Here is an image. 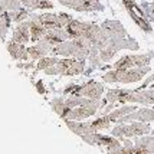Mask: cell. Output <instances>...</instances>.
I'll list each match as a JSON object with an SVG mask.
<instances>
[{
    "label": "cell",
    "mask_w": 154,
    "mask_h": 154,
    "mask_svg": "<svg viewBox=\"0 0 154 154\" xmlns=\"http://www.w3.org/2000/svg\"><path fill=\"white\" fill-rule=\"evenodd\" d=\"M101 27L104 29V32L108 36L107 46L100 51V58L102 62H109L122 49L128 51H138L140 45L137 43V40L133 39L127 33L125 27L121 25L118 20H105Z\"/></svg>",
    "instance_id": "obj_1"
},
{
    "label": "cell",
    "mask_w": 154,
    "mask_h": 154,
    "mask_svg": "<svg viewBox=\"0 0 154 154\" xmlns=\"http://www.w3.org/2000/svg\"><path fill=\"white\" fill-rule=\"evenodd\" d=\"M91 49H92V43L88 39L74 38L54 46L51 54L55 56H66V58H76V59L85 60L88 59Z\"/></svg>",
    "instance_id": "obj_2"
},
{
    "label": "cell",
    "mask_w": 154,
    "mask_h": 154,
    "mask_svg": "<svg viewBox=\"0 0 154 154\" xmlns=\"http://www.w3.org/2000/svg\"><path fill=\"white\" fill-rule=\"evenodd\" d=\"M150 65L141 68H131V69H112L102 75L104 82H120V84H134L141 81L150 72Z\"/></svg>",
    "instance_id": "obj_3"
},
{
    "label": "cell",
    "mask_w": 154,
    "mask_h": 154,
    "mask_svg": "<svg viewBox=\"0 0 154 154\" xmlns=\"http://www.w3.org/2000/svg\"><path fill=\"white\" fill-rule=\"evenodd\" d=\"M85 71V60L76 59V58H63L59 59L54 66L45 69L46 75H79Z\"/></svg>",
    "instance_id": "obj_4"
},
{
    "label": "cell",
    "mask_w": 154,
    "mask_h": 154,
    "mask_svg": "<svg viewBox=\"0 0 154 154\" xmlns=\"http://www.w3.org/2000/svg\"><path fill=\"white\" fill-rule=\"evenodd\" d=\"M151 133V127L147 122L141 121H133V122H125V124H117L112 130L111 134L117 138H133V137H141Z\"/></svg>",
    "instance_id": "obj_5"
},
{
    "label": "cell",
    "mask_w": 154,
    "mask_h": 154,
    "mask_svg": "<svg viewBox=\"0 0 154 154\" xmlns=\"http://www.w3.org/2000/svg\"><path fill=\"white\" fill-rule=\"evenodd\" d=\"M120 154H154V137H138L133 143L130 138H122Z\"/></svg>",
    "instance_id": "obj_6"
},
{
    "label": "cell",
    "mask_w": 154,
    "mask_h": 154,
    "mask_svg": "<svg viewBox=\"0 0 154 154\" xmlns=\"http://www.w3.org/2000/svg\"><path fill=\"white\" fill-rule=\"evenodd\" d=\"M154 59V52L148 51L147 54L140 55H125L115 62L112 68L114 69H131V68H141L150 65V62Z\"/></svg>",
    "instance_id": "obj_7"
},
{
    "label": "cell",
    "mask_w": 154,
    "mask_h": 154,
    "mask_svg": "<svg viewBox=\"0 0 154 154\" xmlns=\"http://www.w3.org/2000/svg\"><path fill=\"white\" fill-rule=\"evenodd\" d=\"M69 92L100 101L102 97V92H104V87H102V84L97 82V81H88L84 85H71L63 91V94H69Z\"/></svg>",
    "instance_id": "obj_8"
},
{
    "label": "cell",
    "mask_w": 154,
    "mask_h": 154,
    "mask_svg": "<svg viewBox=\"0 0 154 154\" xmlns=\"http://www.w3.org/2000/svg\"><path fill=\"white\" fill-rule=\"evenodd\" d=\"M38 19L40 20V23L46 27L48 30L51 29H58V27H66L72 17L69 14H55V13H43V14H36Z\"/></svg>",
    "instance_id": "obj_9"
},
{
    "label": "cell",
    "mask_w": 154,
    "mask_h": 154,
    "mask_svg": "<svg viewBox=\"0 0 154 154\" xmlns=\"http://www.w3.org/2000/svg\"><path fill=\"white\" fill-rule=\"evenodd\" d=\"M122 102H137L143 105H154V88L130 89Z\"/></svg>",
    "instance_id": "obj_10"
},
{
    "label": "cell",
    "mask_w": 154,
    "mask_h": 154,
    "mask_svg": "<svg viewBox=\"0 0 154 154\" xmlns=\"http://www.w3.org/2000/svg\"><path fill=\"white\" fill-rule=\"evenodd\" d=\"M59 3L76 12H94L104 9L100 0H59Z\"/></svg>",
    "instance_id": "obj_11"
},
{
    "label": "cell",
    "mask_w": 154,
    "mask_h": 154,
    "mask_svg": "<svg viewBox=\"0 0 154 154\" xmlns=\"http://www.w3.org/2000/svg\"><path fill=\"white\" fill-rule=\"evenodd\" d=\"M98 109H100V107H89V105H81V107L69 108L66 111V114L62 117V120H72V121L87 120L88 117L97 114Z\"/></svg>",
    "instance_id": "obj_12"
},
{
    "label": "cell",
    "mask_w": 154,
    "mask_h": 154,
    "mask_svg": "<svg viewBox=\"0 0 154 154\" xmlns=\"http://www.w3.org/2000/svg\"><path fill=\"white\" fill-rule=\"evenodd\" d=\"M133 121H141V122L154 121V109H151V108H137L133 112L121 117L117 124H125V122H133Z\"/></svg>",
    "instance_id": "obj_13"
},
{
    "label": "cell",
    "mask_w": 154,
    "mask_h": 154,
    "mask_svg": "<svg viewBox=\"0 0 154 154\" xmlns=\"http://www.w3.org/2000/svg\"><path fill=\"white\" fill-rule=\"evenodd\" d=\"M122 2H124L125 7H127L130 16L135 20V23H137V25H138L143 30H146V32H148V33H150V32H151V26H150V23H148L147 17H146L144 10H140V9L137 7V5H134L131 0H122Z\"/></svg>",
    "instance_id": "obj_14"
},
{
    "label": "cell",
    "mask_w": 154,
    "mask_h": 154,
    "mask_svg": "<svg viewBox=\"0 0 154 154\" xmlns=\"http://www.w3.org/2000/svg\"><path fill=\"white\" fill-rule=\"evenodd\" d=\"M43 39L46 40V42H49L52 46H56V45H59L62 42L71 39V36L68 33L66 27H58V29H51V30H48L46 35L43 36Z\"/></svg>",
    "instance_id": "obj_15"
},
{
    "label": "cell",
    "mask_w": 154,
    "mask_h": 154,
    "mask_svg": "<svg viewBox=\"0 0 154 154\" xmlns=\"http://www.w3.org/2000/svg\"><path fill=\"white\" fill-rule=\"evenodd\" d=\"M29 26H30V40L32 42H38L48 32V29L40 23V20L38 19L36 14H30V17H29Z\"/></svg>",
    "instance_id": "obj_16"
},
{
    "label": "cell",
    "mask_w": 154,
    "mask_h": 154,
    "mask_svg": "<svg viewBox=\"0 0 154 154\" xmlns=\"http://www.w3.org/2000/svg\"><path fill=\"white\" fill-rule=\"evenodd\" d=\"M12 40L17 42V43H23V45L30 40V26H29V19L20 22L19 25L16 26Z\"/></svg>",
    "instance_id": "obj_17"
},
{
    "label": "cell",
    "mask_w": 154,
    "mask_h": 154,
    "mask_svg": "<svg viewBox=\"0 0 154 154\" xmlns=\"http://www.w3.org/2000/svg\"><path fill=\"white\" fill-rule=\"evenodd\" d=\"M7 51L10 56L13 59L17 60H29V54H27V48L23 45V43H17V42H9L7 43Z\"/></svg>",
    "instance_id": "obj_18"
},
{
    "label": "cell",
    "mask_w": 154,
    "mask_h": 154,
    "mask_svg": "<svg viewBox=\"0 0 154 154\" xmlns=\"http://www.w3.org/2000/svg\"><path fill=\"white\" fill-rule=\"evenodd\" d=\"M130 92V89H109L104 98V104H118L122 102L125 95Z\"/></svg>",
    "instance_id": "obj_19"
},
{
    "label": "cell",
    "mask_w": 154,
    "mask_h": 154,
    "mask_svg": "<svg viewBox=\"0 0 154 154\" xmlns=\"http://www.w3.org/2000/svg\"><path fill=\"white\" fill-rule=\"evenodd\" d=\"M22 5L29 9V10H36V9H52L54 5L51 0H22Z\"/></svg>",
    "instance_id": "obj_20"
},
{
    "label": "cell",
    "mask_w": 154,
    "mask_h": 154,
    "mask_svg": "<svg viewBox=\"0 0 154 154\" xmlns=\"http://www.w3.org/2000/svg\"><path fill=\"white\" fill-rule=\"evenodd\" d=\"M13 20L10 17V14L7 13V12H2L0 13V39L6 40V33L7 30H9V26H10V23H12Z\"/></svg>",
    "instance_id": "obj_21"
},
{
    "label": "cell",
    "mask_w": 154,
    "mask_h": 154,
    "mask_svg": "<svg viewBox=\"0 0 154 154\" xmlns=\"http://www.w3.org/2000/svg\"><path fill=\"white\" fill-rule=\"evenodd\" d=\"M22 6V0H0V13L2 12H14Z\"/></svg>",
    "instance_id": "obj_22"
},
{
    "label": "cell",
    "mask_w": 154,
    "mask_h": 154,
    "mask_svg": "<svg viewBox=\"0 0 154 154\" xmlns=\"http://www.w3.org/2000/svg\"><path fill=\"white\" fill-rule=\"evenodd\" d=\"M9 13V12H7ZM10 17H12V20L13 22H16V23H20V22H23V20H26L27 17H30V13H29V9H26V7H20L19 10H14V12H10Z\"/></svg>",
    "instance_id": "obj_23"
},
{
    "label": "cell",
    "mask_w": 154,
    "mask_h": 154,
    "mask_svg": "<svg viewBox=\"0 0 154 154\" xmlns=\"http://www.w3.org/2000/svg\"><path fill=\"white\" fill-rule=\"evenodd\" d=\"M59 60V58H56V56H43V58H40L39 60H38V65H36V68L38 69H42V71H45L46 68L49 66H54L55 63Z\"/></svg>",
    "instance_id": "obj_24"
},
{
    "label": "cell",
    "mask_w": 154,
    "mask_h": 154,
    "mask_svg": "<svg viewBox=\"0 0 154 154\" xmlns=\"http://www.w3.org/2000/svg\"><path fill=\"white\" fill-rule=\"evenodd\" d=\"M143 10H144V13L147 14L148 17L151 20H154V2L153 3H148V5H143Z\"/></svg>",
    "instance_id": "obj_25"
},
{
    "label": "cell",
    "mask_w": 154,
    "mask_h": 154,
    "mask_svg": "<svg viewBox=\"0 0 154 154\" xmlns=\"http://www.w3.org/2000/svg\"><path fill=\"white\" fill-rule=\"evenodd\" d=\"M144 88H154V75H151L150 78H147V79L144 81L138 87V89H144Z\"/></svg>",
    "instance_id": "obj_26"
},
{
    "label": "cell",
    "mask_w": 154,
    "mask_h": 154,
    "mask_svg": "<svg viewBox=\"0 0 154 154\" xmlns=\"http://www.w3.org/2000/svg\"><path fill=\"white\" fill-rule=\"evenodd\" d=\"M151 133H153V135H154V127H153V130H151Z\"/></svg>",
    "instance_id": "obj_27"
},
{
    "label": "cell",
    "mask_w": 154,
    "mask_h": 154,
    "mask_svg": "<svg viewBox=\"0 0 154 154\" xmlns=\"http://www.w3.org/2000/svg\"><path fill=\"white\" fill-rule=\"evenodd\" d=\"M141 2H144V0H141Z\"/></svg>",
    "instance_id": "obj_28"
}]
</instances>
